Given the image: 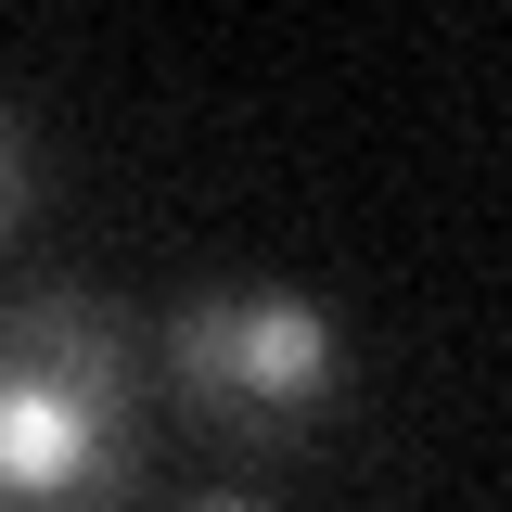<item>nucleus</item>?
Instances as JSON below:
<instances>
[{
    "label": "nucleus",
    "mask_w": 512,
    "mask_h": 512,
    "mask_svg": "<svg viewBox=\"0 0 512 512\" xmlns=\"http://www.w3.org/2000/svg\"><path fill=\"white\" fill-rule=\"evenodd\" d=\"M13 180H26V141L0 128V218H13Z\"/></svg>",
    "instance_id": "obj_3"
},
{
    "label": "nucleus",
    "mask_w": 512,
    "mask_h": 512,
    "mask_svg": "<svg viewBox=\"0 0 512 512\" xmlns=\"http://www.w3.org/2000/svg\"><path fill=\"white\" fill-rule=\"evenodd\" d=\"M333 320L295 295V282H205L180 320H167V372H180V397L205 410V423H244V436H269V423H308L320 397H333Z\"/></svg>",
    "instance_id": "obj_2"
},
{
    "label": "nucleus",
    "mask_w": 512,
    "mask_h": 512,
    "mask_svg": "<svg viewBox=\"0 0 512 512\" xmlns=\"http://www.w3.org/2000/svg\"><path fill=\"white\" fill-rule=\"evenodd\" d=\"M192 512H269V500H244V487H218V500H192Z\"/></svg>",
    "instance_id": "obj_4"
},
{
    "label": "nucleus",
    "mask_w": 512,
    "mask_h": 512,
    "mask_svg": "<svg viewBox=\"0 0 512 512\" xmlns=\"http://www.w3.org/2000/svg\"><path fill=\"white\" fill-rule=\"evenodd\" d=\"M128 500V333L90 295L0 308V512Z\"/></svg>",
    "instance_id": "obj_1"
}]
</instances>
